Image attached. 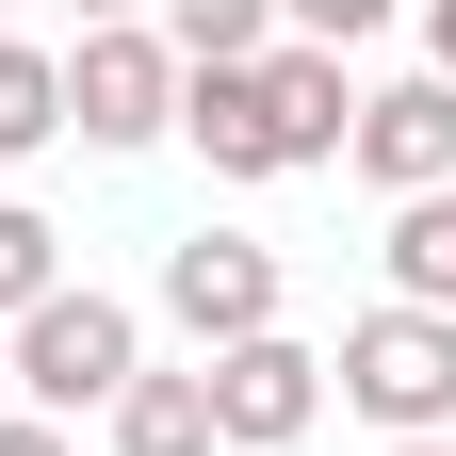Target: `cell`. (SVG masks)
<instances>
[{
  "label": "cell",
  "instance_id": "7a4b0ae2",
  "mask_svg": "<svg viewBox=\"0 0 456 456\" xmlns=\"http://www.w3.org/2000/svg\"><path fill=\"white\" fill-rule=\"evenodd\" d=\"M326 375H342V408H375L391 440H456V310H359Z\"/></svg>",
  "mask_w": 456,
  "mask_h": 456
},
{
  "label": "cell",
  "instance_id": "ba28073f",
  "mask_svg": "<svg viewBox=\"0 0 456 456\" xmlns=\"http://www.w3.org/2000/svg\"><path fill=\"white\" fill-rule=\"evenodd\" d=\"M114 456H212V391L196 375H131L114 391Z\"/></svg>",
  "mask_w": 456,
  "mask_h": 456
},
{
  "label": "cell",
  "instance_id": "5b68a950",
  "mask_svg": "<svg viewBox=\"0 0 456 456\" xmlns=\"http://www.w3.org/2000/svg\"><path fill=\"white\" fill-rule=\"evenodd\" d=\"M163 310L196 326V359L261 342V326H277V245H245V228H196V245H163Z\"/></svg>",
  "mask_w": 456,
  "mask_h": 456
},
{
  "label": "cell",
  "instance_id": "4fadbf2b",
  "mask_svg": "<svg viewBox=\"0 0 456 456\" xmlns=\"http://www.w3.org/2000/svg\"><path fill=\"white\" fill-rule=\"evenodd\" d=\"M277 33H294V49H375L391 0H277Z\"/></svg>",
  "mask_w": 456,
  "mask_h": 456
},
{
  "label": "cell",
  "instance_id": "6da1fadb",
  "mask_svg": "<svg viewBox=\"0 0 456 456\" xmlns=\"http://www.w3.org/2000/svg\"><path fill=\"white\" fill-rule=\"evenodd\" d=\"M0 375L33 391V424H66V408H114V391L147 375V326L114 310V294H82V277H66V294H33L17 326H0Z\"/></svg>",
  "mask_w": 456,
  "mask_h": 456
},
{
  "label": "cell",
  "instance_id": "9a60e30c",
  "mask_svg": "<svg viewBox=\"0 0 456 456\" xmlns=\"http://www.w3.org/2000/svg\"><path fill=\"white\" fill-rule=\"evenodd\" d=\"M424 82H456V0H424Z\"/></svg>",
  "mask_w": 456,
  "mask_h": 456
},
{
  "label": "cell",
  "instance_id": "7c38bea8",
  "mask_svg": "<svg viewBox=\"0 0 456 456\" xmlns=\"http://www.w3.org/2000/svg\"><path fill=\"white\" fill-rule=\"evenodd\" d=\"M49 131H66V66L49 49H0V163H33Z\"/></svg>",
  "mask_w": 456,
  "mask_h": 456
},
{
  "label": "cell",
  "instance_id": "e0dca14e",
  "mask_svg": "<svg viewBox=\"0 0 456 456\" xmlns=\"http://www.w3.org/2000/svg\"><path fill=\"white\" fill-rule=\"evenodd\" d=\"M391 456H456V440H391Z\"/></svg>",
  "mask_w": 456,
  "mask_h": 456
},
{
  "label": "cell",
  "instance_id": "8992f818",
  "mask_svg": "<svg viewBox=\"0 0 456 456\" xmlns=\"http://www.w3.org/2000/svg\"><path fill=\"white\" fill-rule=\"evenodd\" d=\"M245 98H261V147H277V180L342 163V131H359V82H342V49H294V33H277L261 66H245Z\"/></svg>",
  "mask_w": 456,
  "mask_h": 456
},
{
  "label": "cell",
  "instance_id": "277c9868",
  "mask_svg": "<svg viewBox=\"0 0 456 456\" xmlns=\"http://www.w3.org/2000/svg\"><path fill=\"white\" fill-rule=\"evenodd\" d=\"M66 131L82 147H163L180 131V49L163 33H82L66 49Z\"/></svg>",
  "mask_w": 456,
  "mask_h": 456
},
{
  "label": "cell",
  "instance_id": "52a82bcc",
  "mask_svg": "<svg viewBox=\"0 0 456 456\" xmlns=\"http://www.w3.org/2000/svg\"><path fill=\"white\" fill-rule=\"evenodd\" d=\"M342 163H359L375 196H440V180H456V82H424V66L375 82L359 131H342Z\"/></svg>",
  "mask_w": 456,
  "mask_h": 456
},
{
  "label": "cell",
  "instance_id": "9c48e42d",
  "mask_svg": "<svg viewBox=\"0 0 456 456\" xmlns=\"http://www.w3.org/2000/svg\"><path fill=\"white\" fill-rule=\"evenodd\" d=\"M391 310H456V180L391 212Z\"/></svg>",
  "mask_w": 456,
  "mask_h": 456
},
{
  "label": "cell",
  "instance_id": "8fae6325",
  "mask_svg": "<svg viewBox=\"0 0 456 456\" xmlns=\"http://www.w3.org/2000/svg\"><path fill=\"white\" fill-rule=\"evenodd\" d=\"M33 294H66V228H49L33 196H0V326H17Z\"/></svg>",
  "mask_w": 456,
  "mask_h": 456
},
{
  "label": "cell",
  "instance_id": "5bb4252c",
  "mask_svg": "<svg viewBox=\"0 0 456 456\" xmlns=\"http://www.w3.org/2000/svg\"><path fill=\"white\" fill-rule=\"evenodd\" d=\"M0 456H66V424H33V408H0Z\"/></svg>",
  "mask_w": 456,
  "mask_h": 456
},
{
  "label": "cell",
  "instance_id": "30bf717a",
  "mask_svg": "<svg viewBox=\"0 0 456 456\" xmlns=\"http://www.w3.org/2000/svg\"><path fill=\"white\" fill-rule=\"evenodd\" d=\"M163 49H180V66H261L277 0H163Z\"/></svg>",
  "mask_w": 456,
  "mask_h": 456
},
{
  "label": "cell",
  "instance_id": "3957f363",
  "mask_svg": "<svg viewBox=\"0 0 456 456\" xmlns=\"http://www.w3.org/2000/svg\"><path fill=\"white\" fill-rule=\"evenodd\" d=\"M196 391H212V440H228V456H277V440L326 424V359H310L294 326H261V342H228V359H196Z\"/></svg>",
  "mask_w": 456,
  "mask_h": 456
},
{
  "label": "cell",
  "instance_id": "2e32d148",
  "mask_svg": "<svg viewBox=\"0 0 456 456\" xmlns=\"http://www.w3.org/2000/svg\"><path fill=\"white\" fill-rule=\"evenodd\" d=\"M66 17H82V33H131V17H147V0H66Z\"/></svg>",
  "mask_w": 456,
  "mask_h": 456
},
{
  "label": "cell",
  "instance_id": "ac0fdd59",
  "mask_svg": "<svg viewBox=\"0 0 456 456\" xmlns=\"http://www.w3.org/2000/svg\"><path fill=\"white\" fill-rule=\"evenodd\" d=\"M0 391H17V375H0Z\"/></svg>",
  "mask_w": 456,
  "mask_h": 456
}]
</instances>
